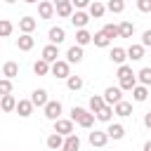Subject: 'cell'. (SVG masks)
<instances>
[{
	"label": "cell",
	"instance_id": "6da1fadb",
	"mask_svg": "<svg viewBox=\"0 0 151 151\" xmlns=\"http://www.w3.org/2000/svg\"><path fill=\"white\" fill-rule=\"evenodd\" d=\"M94 113L90 111V109H83V106H73L71 109V120L73 123H78L80 127H85V130H90L92 125H94Z\"/></svg>",
	"mask_w": 151,
	"mask_h": 151
},
{
	"label": "cell",
	"instance_id": "7a4b0ae2",
	"mask_svg": "<svg viewBox=\"0 0 151 151\" xmlns=\"http://www.w3.org/2000/svg\"><path fill=\"white\" fill-rule=\"evenodd\" d=\"M50 73H52L54 78H64V80H66V78L71 76V64L64 61V59H57V61L50 66Z\"/></svg>",
	"mask_w": 151,
	"mask_h": 151
},
{
	"label": "cell",
	"instance_id": "3957f363",
	"mask_svg": "<svg viewBox=\"0 0 151 151\" xmlns=\"http://www.w3.org/2000/svg\"><path fill=\"white\" fill-rule=\"evenodd\" d=\"M42 111H45V118L54 123L57 118H61V101H59V99H50V101L42 106Z\"/></svg>",
	"mask_w": 151,
	"mask_h": 151
},
{
	"label": "cell",
	"instance_id": "277c9868",
	"mask_svg": "<svg viewBox=\"0 0 151 151\" xmlns=\"http://www.w3.org/2000/svg\"><path fill=\"white\" fill-rule=\"evenodd\" d=\"M120 99H123V90H120V87H113V85H109V87L104 90V101H106V104L116 106Z\"/></svg>",
	"mask_w": 151,
	"mask_h": 151
},
{
	"label": "cell",
	"instance_id": "5b68a950",
	"mask_svg": "<svg viewBox=\"0 0 151 151\" xmlns=\"http://www.w3.org/2000/svg\"><path fill=\"white\" fill-rule=\"evenodd\" d=\"M54 132H59V134H73L76 130H73V120L71 118H57L54 120Z\"/></svg>",
	"mask_w": 151,
	"mask_h": 151
},
{
	"label": "cell",
	"instance_id": "8992f818",
	"mask_svg": "<svg viewBox=\"0 0 151 151\" xmlns=\"http://www.w3.org/2000/svg\"><path fill=\"white\" fill-rule=\"evenodd\" d=\"M47 40H50L52 45H61V42L66 40V31H64V26H52V28L47 31Z\"/></svg>",
	"mask_w": 151,
	"mask_h": 151
},
{
	"label": "cell",
	"instance_id": "52a82bcc",
	"mask_svg": "<svg viewBox=\"0 0 151 151\" xmlns=\"http://www.w3.org/2000/svg\"><path fill=\"white\" fill-rule=\"evenodd\" d=\"M87 142H90L92 146L101 149V146H106V142H109V134H106V130H104V132H101V130H94V132H90V134H87Z\"/></svg>",
	"mask_w": 151,
	"mask_h": 151
},
{
	"label": "cell",
	"instance_id": "ba28073f",
	"mask_svg": "<svg viewBox=\"0 0 151 151\" xmlns=\"http://www.w3.org/2000/svg\"><path fill=\"white\" fill-rule=\"evenodd\" d=\"M54 2H50V0H40L38 2V17L40 19H52L54 17Z\"/></svg>",
	"mask_w": 151,
	"mask_h": 151
},
{
	"label": "cell",
	"instance_id": "9c48e42d",
	"mask_svg": "<svg viewBox=\"0 0 151 151\" xmlns=\"http://www.w3.org/2000/svg\"><path fill=\"white\" fill-rule=\"evenodd\" d=\"M90 19H92V17H90L87 12H83V9H76V12L71 14V24H73L76 28H85V26L90 24Z\"/></svg>",
	"mask_w": 151,
	"mask_h": 151
},
{
	"label": "cell",
	"instance_id": "30bf717a",
	"mask_svg": "<svg viewBox=\"0 0 151 151\" xmlns=\"http://www.w3.org/2000/svg\"><path fill=\"white\" fill-rule=\"evenodd\" d=\"M33 45H35V38H33L31 33H21V35L17 38V47H19L21 52H28V50H33Z\"/></svg>",
	"mask_w": 151,
	"mask_h": 151
},
{
	"label": "cell",
	"instance_id": "8fae6325",
	"mask_svg": "<svg viewBox=\"0 0 151 151\" xmlns=\"http://www.w3.org/2000/svg\"><path fill=\"white\" fill-rule=\"evenodd\" d=\"M31 101H33V106H45L47 101H50V97H47V90L45 87H38V90H33V94H31Z\"/></svg>",
	"mask_w": 151,
	"mask_h": 151
},
{
	"label": "cell",
	"instance_id": "7c38bea8",
	"mask_svg": "<svg viewBox=\"0 0 151 151\" xmlns=\"http://www.w3.org/2000/svg\"><path fill=\"white\" fill-rule=\"evenodd\" d=\"M42 59L50 61V64H54V61L59 59V45H52V42L45 45V47H42Z\"/></svg>",
	"mask_w": 151,
	"mask_h": 151
},
{
	"label": "cell",
	"instance_id": "4fadbf2b",
	"mask_svg": "<svg viewBox=\"0 0 151 151\" xmlns=\"http://www.w3.org/2000/svg\"><path fill=\"white\" fill-rule=\"evenodd\" d=\"M66 61H68V64L83 61V47H80V45H71V47L66 50Z\"/></svg>",
	"mask_w": 151,
	"mask_h": 151
},
{
	"label": "cell",
	"instance_id": "5bb4252c",
	"mask_svg": "<svg viewBox=\"0 0 151 151\" xmlns=\"http://www.w3.org/2000/svg\"><path fill=\"white\" fill-rule=\"evenodd\" d=\"M0 109H2L5 113L17 111V97H14V94H2V97H0Z\"/></svg>",
	"mask_w": 151,
	"mask_h": 151
},
{
	"label": "cell",
	"instance_id": "9a60e30c",
	"mask_svg": "<svg viewBox=\"0 0 151 151\" xmlns=\"http://www.w3.org/2000/svg\"><path fill=\"white\" fill-rule=\"evenodd\" d=\"M33 109H35V106H33L31 99H19V101H17V113H19L21 118H28V116L33 113Z\"/></svg>",
	"mask_w": 151,
	"mask_h": 151
},
{
	"label": "cell",
	"instance_id": "2e32d148",
	"mask_svg": "<svg viewBox=\"0 0 151 151\" xmlns=\"http://www.w3.org/2000/svg\"><path fill=\"white\" fill-rule=\"evenodd\" d=\"M61 151H80V139H78L76 132L64 137V146H61Z\"/></svg>",
	"mask_w": 151,
	"mask_h": 151
},
{
	"label": "cell",
	"instance_id": "e0dca14e",
	"mask_svg": "<svg viewBox=\"0 0 151 151\" xmlns=\"http://www.w3.org/2000/svg\"><path fill=\"white\" fill-rule=\"evenodd\" d=\"M104 12H106V5H104V2H99V0L90 2V7H87V14H90L92 19H101V17H104Z\"/></svg>",
	"mask_w": 151,
	"mask_h": 151
},
{
	"label": "cell",
	"instance_id": "ac0fdd59",
	"mask_svg": "<svg viewBox=\"0 0 151 151\" xmlns=\"http://www.w3.org/2000/svg\"><path fill=\"white\" fill-rule=\"evenodd\" d=\"M35 26H38L35 17H21V19H19V31H21V33H33Z\"/></svg>",
	"mask_w": 151,
	"mask_h": 151
},
{
	"label": "cell",
	"instance_id": "d6986e66",
	"mask_svg": "<svg viewBox=\"0 0 151 151\" xmlns=\"http://www.w3.org/2000/svg\"><path fill=\"white\" fill-rule=\"evenodd\" d=\"M106 134H109V139H123V137H125V127H123L120 123H109Z\"/></svg>",
	"mask_w": 151,
	"mask_h": 151
},
{
	"label": "cell",
	"instance_id": "ffe728a7",
	"mask_svg": "<svg viewBox=\"0 0 151 151\" xmlns=\"http://www.w3.org/2000/svg\"><path fill=\"white\" fill-rule=\"evenodd\" d=\"M45 144H47V149H50V151H57V149H61V146H64V134L52 132V134L45 139Z\"/></svg>",
	"mask_w": 151,
	"mask_h": 151
},
{
	"label": "cell",
	"instance_id": "44dd1931",
	"mask_svg": "<svg viewBox=\"0 0 151 151\" xmlns=\"http://www.w3.org/2000/svg\"><path fill=\"white\" fill-rule=\"evenodd\" d=\"M104 106H106V101H104V94H92V97H90V104H87V109H90L92 113H99Z\"/></svg>",
	"mask_w": 151,
	"mask_h": 151
},
{
	"label": "cell",
	"instance_id": "7402d4cb",
	"mask_svg": "<svg viewBox=\"0 0 151 151\" xmlns=\"http://www.w3.org/2000/svg\"><path fill=\"white\" fill-rule=\"evenodd\" d=\"M113 111H116V116L127 118V116H132V104H130V101H125V99H120V101L113 106Z\"/></svg>",
	"mask_w": 151,
	"mask_h": 151
},
{
	"label": "cell",
	"instance_id": "603a6c76",
	"mask_svg": "<svg viewBox=\"0 0 151 151\" xmlns=\"http://www.w3.org/2000/svg\"><path fill=\"white\" fill-rule=\"evenodd\" d=\"M90 42H92V33H90L87 28H78V31H76V45L85 47V45H90Z\"/></svg>",
	"mask_w": 151,
	"mask_h": 151
},
{
	"label": "cell",
	"instance_id": "cb8c5ba5",
	"mask_svg": "<svg viewBox=\"0 0 151 151\" xmlns=\"http://www.w3.org/2000/svg\"><path fill=\"white\" fill-rule=\"evenodd\" d=\"M109 59L113 61V64H125V59H127V50H123V47H113L111 50V54H109Z\"/></svg>",
	"mask_w": 151,
	"mask_h": 151
},
{
	"label": "cell",
	"instance_id": "d4e9b609",
	"mask_svg": "<svg viewBox=\"0 0 151 151\" xmlns=\"http://www.w3.org/2000/svg\"><path fill=\"white\" fill-rule=\"evenodd\" d=\"M2 76L9 78V80L17 78V76H19V64H17V61H5V64H2Z\"/></svg>",
	"mask_w": 151,
	"mask_h": 151
},
{
	"label": "cell",
	"instance_id": "484cf974",
	"mask_svg": "<svg viewBox=\"0 0 151 151\" xmlns=\"http://www.w3.org/2000/svg\"><path fill=\"white\" fill-rule=\"evenodd\" d=\"M132 99H134V101H146V99H149V87L142 85V83L134 85V87H132Z\"/></svg>",
	"mask_w": 151,
	"mask_h": 151
},
{
	"label": "cell",
	"instance_id": "4316f807",
	"mask_svg": "<svg viewBox=\"0 0 151 151\" xmlns=\"http://www.w3.org/2000/svg\"><path fill=\"white\" fill-rule=\"evenodd\" d=\"M127 59H132V61L144 59V45H142V42H139V45H130V47H127Z\"/></svg>",
	"mask_w": 151,
	"mask_h": 151
},
{
	"label": "cell",
	"instance_id": "83f0119b",
	"mask_svg": "<svg viewBox=\"0 0 151 151\" xmlns=\"http://www.w3.org/2000/svg\"><path fill=\"white\" fill-rule=\"evenodd\" d=\"M94 116H97V120H101V123H111V120H113V116H116V111H113V106H111V104H106V106H104L99 113H94Z\"/></svg>",
	"mask_w": 151,
	"mask_h": 151
},
{
	"label": "cell",
	"instance_id": "f1b7e54d",
	"mask_svg": "<svg viewBox=\"0 0 151 151\" xmlns=\"http://www.w3.org/2000/svg\"><path fill=\"white\" fill-rule=\"evenodd\" d=\"M50 66H52V64L40 57V59L33 64V73H35V76H47V73H50Z\"/></svg>",
	"mask_w": 151,
	"mask_h": 151
},
{
	"label": "cell",
	"instance_id": "f546056e",
	"mask_svg": "<svg viewBox=\"0 0 151 151\" xmlns=\"http://www.w3.org/2000/svg\"><path fill=\"white\" fill-rule=\"evenodd\" d=\"M92 42H94V47H109V45H111V38H109L104 31H99V33L92 35Z\"/></svg>",
	"mask_w": 151,
	"mask_h": 151
},
{
	"label": "cell",
	"instance_id": "4dcf8cb0",
	"mask_svg": "<svg viewBox=\"0 0 151 151\" xmlns=\"http://www.w3.org/2000/svg\"><path fill=\"white\" fill-rule=\"evenodd\" d=\"M118 28H120V38H132L134 35V24L132 21H120Z\"/></svg>",
	"mask_w": 151,
	"mask_h": 151
},
{
	"label": "cell",
	"instance_id": "1f68e13d",
	"mask_svg": "<svg viewBox=\"0 0 151 151\" xmlns=\"http://www.w3.org/2000/svg\"><path fill=\"white\" fill-rule=\"evenodd\" d=\"M106 9L113 12V14H123L125 12V0H109L106 2Z\"/></svg>",
	"mask_w": 151,
	"mask_h": 151
},
{
	"label": "cell",
	"instance_id": "d6a6232c",
	"mask_svg": "<svg viewBox=\"0 0 151 151\" xmlns=\"http://www.w3.org/2000/svg\"><path fill=\"white\" fill-rule=\"evenodd\" d=\"M54 9H57V14H59V17H64V19H71V14H73V2H64V5H57Z\"/></svg>",
	"mask_w": 151,
	"mask_h": 151
},
{
	"label": "cell",
	"instance_id": "836d02e7",
	"mask_svg": "<svg viewBox=\"0 0 151 151\" xmlns=\"http://www.w3.org/2000/svg\"><path fill=\"white\" fill-rule=\"evenodd\" d=\"M66 87H68L71 92H78V90L83 87V78H80V76H68V78H66Z\"/></svg>",
	"mask_w": 151,
	"mask_h": 151
},
{
	"label": "cell",
	"instance_id": "e575fe53",
	"mask_svg": "<svg viewBox=\"0 0 151 151\" xmlns=\"http://www.w3.org/2000/svg\"><path fill=\"white\" fill-rule=\"evenodd\" d=\"M116 76H118V80H125V78H132V76H137V73L132 71V66H127V64H120Z\"/></svg>",
	"mask_w": 151,
	"mask_h": 151
},
{
	"label": "cell",
	"instance_id": "d590c367",
	"mask_svg": "<svg viewBox=\"0 0 151 151\" xmlns=\"http://www.w3.org/2000/svg\"><path fill=\"white\" fill-rule=\"evenodd\" d=\"M137 80H139L142 85H146V87H149V85H151V66H144V68L137 73Z\"/></svg>",
	"mask_w": 151,
	"mask_h": 151
},
{
	"label": "cell",
	"instance_id": "8d00e7d4",
	"mask_svg": "<svg viewBox=\"0 0 151 151\" xmlns=\"http://www.w3.org/2000/svg\"><path fill=\"white\" fill-rule=\"evenodd\" d=\"M12 31H14L12 21H9V19H0V38H7V35H12Z\"/></svg>",
	"mask_w": 151,
	"mask_h": 151
},
{
	"label": "cell",
	"instance_id": "74e56055",
	"mask_svg": "<svg viewBox=\"0 0 151 151\" xmlns=\"http://www.w3.org/2000/svg\"><path fill=\"white\" fill-rule=\"evenodd\" d=\"M101 31H104L111 40H113V38H120V28H118L116 24H104V28H101Z\"/></svg>",
	"mask_w": 151,
	"mask_h": 151
},
{
	"label": "cell",
	"instance_id": "f35d334b",
	"mask_svg": "<svg viewBox=\"0 0 151 151\" xmlns=\"http://www.w3.org/2000/svg\"><path fill=\"white\" fill-rule=\"evenodd\" d=\"M134 85H137V76H132V78H125V80H120V85H118V87H120L123 92H132V87H134Z\"/></svg>",
	"mask_w": 151,
	"mask_h": 151
},
{
	"label": "cell",
	"instance_id": "ab89813d",
	"mask_svg": "<svg viewBox=\"0 0 151 151\" xmlns=\"http://www.w3.org/2000/svg\"><path fill=\"white\" fill-rule=\"evenodd\" d=\"M2 94H12V80L9 78H0V97Z\"/></svg>",
	"mask_w": 151,
	"mask_h": 151
},
{
	"label": "cell",
	"instance_id": "60d3db41",
	"mask_svg": "<svg viewBox=\"0 0 151 151\" xmlns=\"http://www.w3.org/2000/svg\"><path fill=\"white\" fill-rule=\"evenodd\" d=\"M137 9L144 12V14H149L151 12V0H137Z\"/></svg>",
	"mask_w": 151,
	"mask_h": 151
},
{
	"label": "cell",
	"instance_id": "b9f144b4",
	"mask_svg": "<svg viewBox=\"0 0 151 151\" xmlns=\"http://www.w3.org/2000/svg\"><path fill=\"white\" fill-rule=\"evenodd\" d=\"M142 45H144V47H151V28H146V31L142 33Z\"/></svg>",
	"mask_w": 151,
	"mask_h": 151
},
{
	"label": "cell",
	"instance_id": "7bdbcfd3",
	"mask_svg": "<svg viewBox=\"0 0 151 151\" xmlns=\"http://www.w3.org/2000/svg\"><path fill=\"white\" fill-rule=\"evenodd\" d=\"M71 2H73V7H76V9H85V7H90V2H92V0H71Z\"/></svg>",
	"mask_w": 151,
	"mask_h": 151
},
{
	"label": "cell",
	"instance_id": "ee69618b",
	"mask_svg": "<svg viewBox=\"0 0 151 151\" xmlns=\"http://www.w3.org/2000/svg\"><path fill=\"white\" fill-rule=\"evenodd\" d=\"M144 125L151 130V111H149V113H144Z\"/></svg>",
	"mask_w": 151,
	"mask_h": 151
},
{
	"label": "cell",
	"instance_id": "f6af8a7d",
	"mask_svg": "<svg viewBox=\"0 0 151 151\" xmlns=\"http://www.w3.org/2000/svg\"><path fill=\"white\" fill-rule=\"evenodd\" d=\"M142 151H151V139H149V142H144V149H142Z\"/></svg>",
	"mask_w": 151,
	"mask_h": 151
},
{
	"label": "cell",
	"instance_id": "bcb514c9",
	"mask_svg": "<svg viewBox=\"0 0 151 151\" xmlns=\"http://www.w3.org/2000/svg\"><path fill=\"white\" fill-rule=\"evenodd\" d=\"M64 2H71V0H54V7L57 5H64Z\"/></svg>",
	"mask_w": 151,
	"mask_h": 151
},
{
	"label": "cell",
	"instance_id": "7dc6e473",
	"mask_svg": "<svg viewBox=\"0 0 151 151\" xmlns=\"http://www.w3.org/2000/svg\"><path fill=\"white\" fill-rule=\"evenodd\" d=\"M24 2H28V5H35V2H40V0H24Z\"/></svg>",
	"mask_w": 151,
	"mask_h": 151
},
{
	"label": "cell",
	"instance_id": "c3c4849f",
	"mask_svg": "<svg viewBox=\"0 0 151 151\" xmlns=\"http://www.w3.org/2000/svg\"><path fill=\"white\" fill-rule=\"evenodd\" d=\"M5 2H9V5H12V2H17V0H5Z\"/></svg>",
	"mask_w": 151,
	"mask_h": 151
}]
</instances>
